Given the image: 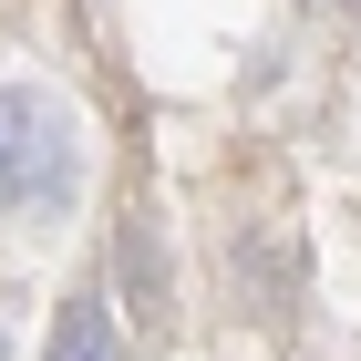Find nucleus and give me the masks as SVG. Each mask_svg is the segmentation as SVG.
Listing matches in <instances>:
<instances>
[{
    "label": "nucleus",
    "instance_id": "f257e3e1",
    "mask_svg": "<svg viewBox=\"0 0 361 361\" xmlns=\"http://www.w3.org/2000/svg\"><path fill=\"white\" fill-rule=\"evenodd\" d=\"M83 186V124L52 104L42 83H0V217H62Z\"/></svg>",
    "mask_w": 361,
    "mask_h": 361
},
{
    "label": "nucleus",
    "instance_id": "f03ea898",
    "mask_svg": "<svg viewBox=\"0 0 361 361\" xmlns=\"http://www.w3.org/2000/svg\"><path fill=\"white\" fill-rule=\"evenodd\" d=\"M42 361H124V331H114V300H104V289H73V300H62Z\"/></svg>",
    "mask_w": 361,
    "mask_h": 361
},
{
    "label": "nucleus",
    "instance_id": "7ed1b4c3",
    "mask_svg": "<svg viewBox=\"0 0 361 361\" xmlns=\"http://www.w3.org/2000/svg\"><path fill=\"white\" fill-rule=\"evenodd\" d=\"M0 361H11V320H0Z\"/></svg>",
    "mask_w": 361,
    "mask_h": 361
}]
</instances>
